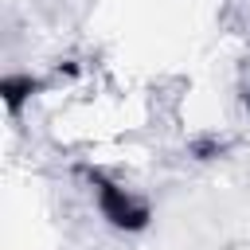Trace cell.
I'll list each match as a JSON object with an SVG mask.
<instances>
[{"label":"cell","instance_id":"6da1fadb","mask_svg":"<svg viewBox=\"0 0 250 250\" xmlns=\"http://www.w3.org/2000/svg\"><path fill=\"white\" fill-rule=\"evenodd\" d=\"M90 188H94V203H98V211H102V219H105L109 227L129 230V234L148 227L152 207H148L145 199H137L133 191H125L121 184L105 180L102 172H90Z\"/></svg>","mask_w":250,"mask_h":250},{"label":"cell","instance_id":"7a4b0ae2","mask_svg":"<svg viewBox=\"0 0 250 250\" xmlns=\"http://www.w3.org/2000/svg\"><path fill=\"white\" fill-rule=\"evenodd\" d=\"M35 90H43V82H39V78H31V74H8V78L0 82V94H4L8 113H20V105H23Z\"/></svg>","mask_w":250,"mask_h":250}]
</instances>
